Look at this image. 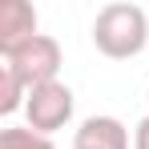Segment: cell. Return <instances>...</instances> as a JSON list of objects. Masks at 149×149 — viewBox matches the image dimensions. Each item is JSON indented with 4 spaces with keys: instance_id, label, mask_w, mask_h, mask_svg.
<instances>
[{
    "instance_id": "5b68a950",
    "label": "cell",
    "mask_w": 149,
    "mask_h": 149,
    "mask_svg": "<svg viewBox=\"0 0 149 149\" xmlns=\"http://www.w3.org/2000/svg\"><path fill=\"white\" fill-rule=\"evenodd\" d=\"M73 149H129V129L117 117H85Z\"/></svg>"
},
{
    "instance_id": "52a82bcc",
    "label": "cell",
    "mask_w": 149,
    "mask_h": 149,
    "mask_svg": "<svg viewBox=\"0 0 149 149\" xmlns=\"http://www.w3.org/2000/svg\"><path fill=\"white\" fill-rule=\"evenodd\" d=\"M0 149H56V145L24 125V129H0Z\"/></svg>"
},
{
    "instance_id": "8992f818",
    "label": "cell",
    "mask_w": 149,
    "mask_h": 149,
    "mask_svg": "<svg viewBox=\"0 0 149 149\" xmlns=\"http://www.w3.org/2000/svg\"><path fill=\"white\" fill-rule=\"evenodd\" d=\"M24 101H28V85L0 61V113H4V117L16 113V109H24Z\"/></svg>"
},
{
    "instance_id": "6da1fadb",
    "label": "cell",
    "mask_w": 149,
    "mask_h": 149,
    "mask_svg": "<svg viewBox=\"0 0 149 149\" xmlns=\"http://www.w3.org/2000/svg\"><path fill=\"white\" fill-rule=\"evenodd\" d=\"M93 45L109 61H129V56L145 52V45H149L145 8L141 4H125V0L105 4L97 12V20H93Z\"/></svg>"
},
{
    "instance_id": "7a4b0ae2",
    "label": "cell",
    "mask_w": 149,
    "mask_h": 149,
    "mask_svg": "<svg viewBox=\"0 0 149 149\" xmlns=\"http://www.w3.org/2000/svg\"><path fill=\"white\" fill-rule=\"evenodd\" d=\"M0 61L20 77V81L28 85V93H32V89L56 81V73H61V45H56L52 36H45V32H36V36L24 40L20 49L0 52Z\"/></svg>"
},
{
    "instance_id": "ba28073f",
    "label": "cell",
    "mask_w": 149,
    "mask_h": 149,
    "mask_svg": "<svg viewBox=\"0 0 149 149\" xmlns=\"http://www.w3.org/2000/svg\"><path fill=\"white\" fill-rule=\"evenodd\" d=\"M133 149H149V117H141L133 129Z\"/></svg>"
},
{
    "instance_id": "3957f363",
    "label": "cell",
    "mask_w": 149,
    "mask_h": 149,
    "mask_svg": "<svg viewBox=\"0 0 149 149\" xmlns=\"http://www.w3.org/2000/svg\"><path fill=\"white\" fill-rule=\"evenodd\" d=\"M24 117H28V129L40 133V137H52L56 129L73 121V89L65 81H49L40 89H32L24 101Z\"/></svg>"
},
{
    "instance_id": "277c9868",
    "label": "cell",
    "mask_w": 149,
    "mask_h": 149,
    "mask_svg": "<svg viewBox=\"0 0 149 149\" xmlns=\"http://www.w3.org/2000/svg\"><path fill=\"white\" fill-rule=\"evenodd\" d=\"M36 36V8L24 0H4L0 4V52L20 49Z\"/></svg>"
}]
</instances>
